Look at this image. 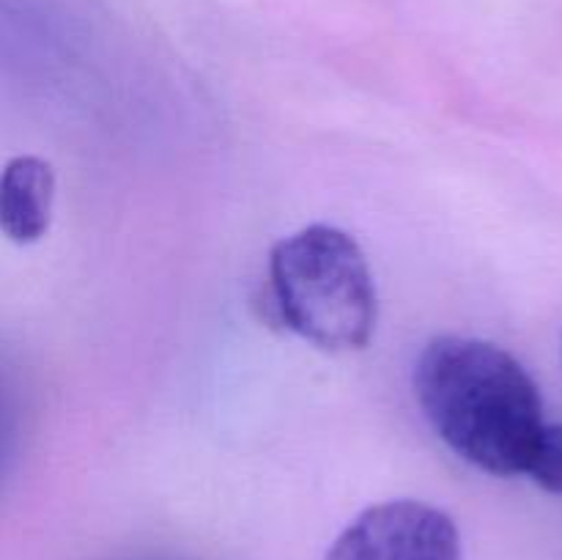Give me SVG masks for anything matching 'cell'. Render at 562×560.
Returning <instances> with one entry per match:
<instances>
[{
    "instance_id": "4",
    "label": "cell",
    "mask_w": 562,
    "mask_h": 560,
    "mask_svg": "<svg viewBox=\"0 0 562 560\" xmlns=\"http://www.w3.org/2000/svg\"><path fill=\"white\" fill-rule=\"evenodd\" d=\"M55 201L53 165L38 157H14L0 181V225L16 245L38 242L49 228Z\"/></svg>"
},
{
    "instance_id": "2",
    "label": "cell",
    "mask_w": 562,
    "mask_h": 560,
    "mask_svg": "<svg viewBox=\"0 0 562 560\" xmlns=\"http://www.w3.org/2000/svg\"><path fill=\"white\" fill-rule=\"evenodd\" d=\"M280 322L324 351L366 349L376 329V285L366 253L335 225H307L269 256Z\"/></svg>"
},
{
    "instance_id": "1",
    "label": "cell",
    "mask_w": 562,
    "mask_h": 560,
    "mask_svg": "<svg viewBox=\"0 0 562 560\" xmlns=\"http://www.w3.org/2000/svg\"><path fill=\"white\" fill-rule=\"evenodd\" d=\"M415 393L437 437L492 475H527L547 434L527 368L492 340L439 335L415 368Z\"/></svg>"
},
{
    "instance_id": "3",
    "label": "cell",
    "mask_w": 562,
    "mask_h": 560,
    "mask_svg": "<svg viewBox=\"0 0 562 560\" xmlns=\"http://www.w3.org/2000/svg\"><path fill=\"white\" fill-rule=\"evenodd\" d=\"M324 560H461V536L445 511L420 500H390L362 511Z\"/></svg>"
},
{
    "instance_id": "5",
    "label": "cell",
    "mask_w": 562,
    "mask_h": 560,
    "mask_svg": "<svg viewBox=\"0 0 562 560\" xmlns=\"http://www.w3.org/2000/svg\"><path fill=\"white\" fill-rule=\"evenodd\" d=\"M527 478L538 483L543 492L562 494V423H549Z\"/></svg>"
}]
</instances>
